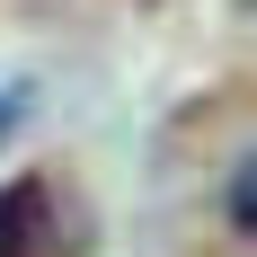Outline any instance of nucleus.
<instances>
[{
    "instance_id": "nucleus-3",
    "label": "nucleus",
    "mask_w": 257,
    "mask_h": 257,
    "mask_svg": "<svg viewBox=\"0 0 257 257\" xmlns=\"http://www.w3.org/2000/svg\"><path fill=\"white\" fill-rule=\"evenodd\" d=\"M9 133H18V98L0 89V142H9Z\"/></svg>"
},
{
    "instance_id": "nucleus-2",
    "label": "nucleus",
    "mask_w": 257,
    "mask_h": 257,
    "mask_svg": "<svg viewBox=\"0 0 257 257\" xmlns=\"http://www.w3.org/2000/svg\"><path fill=\"white\" fill-rule=\"evenodd\" d=\"M231 222H239V231H248V222H257V195H248V169H239V178H231Z\"/></svg>"
},
{
    "instance_id": "nucleus-1",
    "label": "nucleus",
    "mask_w": 257,
    "mask_h": 257,
    "mask_svg": "<svg viewBox=\"0 0 257 257\" xmlns=\"http://www.w3.org/2000/svg\"><path fill=\"white\" fill-rule=\"evenodd\" d=\"M45 213H53L45 178H9L0 186V257H45Z\"/></svg>"
}]
</instances>
